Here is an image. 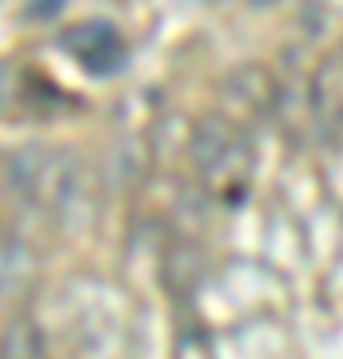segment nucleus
I'll return each instance as SVG.
<instances>
[{
    "mask_svg": "<svg viewBox=\"0 0 343 359\" xmlns=\"http://www.w3.org/2000/svg\"><path fill=\"white\" fill-rule=\"evenodd\" d=\"M64 44L72 48V56L88 68L92 76H112L116 68L124 65V44L116 36V28L100 25V20H88V25L72 28L64 36Z\"/></svg>",
    "mask_w": 343,
    "mask_h": 359,
    "instance_id": "1",
    "label": "nucleus"
},
{
    "mask_svg": "<svg viewBox=\"0 0 343 359\" xmlns=\"http://www.w3.org/2000/svg\"><path fill=\"white\" fill-rule=\"evenodd\" d=\"M4 359H44V339L28 320L4 327Z\"/></svg>",
    "mask_w": 343,
    "mask_h": 359,
    "instance_id": "3",
    "label": "nucleus"
},
{
    "mask_svg": "<svg viewBox=\"0 0 343 359\" xmlns=\"http://www.w3.org/2000/svg\"><path fill=\"white\" fill-rule=\"evenodd\" d=\"M316 112L319 116L343 112V52L319 68V76H316Z\"/></svg>",
    "mask_w": 343,
    "mask_h": 359,
    "instance_id": "2",
    "label": "nucleus"
},
{
    "mask_svg": "<svg viewBox=\"0 0 343 359\" xmlns=\"http://www.w3.org/2000/svg\"><path fill=\"white\" fill-rule=\"evenodd\" d=\"M228 128L220 124V120H208L200 132H196V140H191V156H196V164L200 168H216L220 156L228 152Z\"/></svg>",
    "mask_w": 343,
    "mask_h": 359,
    "instance_id": "4",
    "label": "nucleus"
}]
</instances>
